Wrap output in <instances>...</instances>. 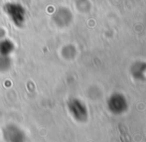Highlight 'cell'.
Masks as SVG:
<instances>
[{
    "instance_id": "cell-1",
    "label": "cell",
    "mask_w": 146,
    "mask_h": 142,
    "mask_svg": "<svg viewBox=\"0 0 146 142\" xmlns=\"http://www.w3.org/2000/svg\"><path fill=\"white\" fill-rule=\"evenodd\" d=\"M4 11L16 27H23L26 19V10L18 2H8L4 5Z\"/></svg>"
},
{
    "instance_id": "cell-2",
    "label": "cell",
    "mask_w": 146,
    "mask_h": 142,
    "mask_svg": "<svg viewBox=\"0 0 146 142\" xmlns=\"http://www.w3.org/2000/svg\"><path fill=\"white\" fill-rule=\"evenodd\" d=\"M14 49V44L9 39H1L0 40V54L8 55Z\"/></svg>"
}]
</instances>
